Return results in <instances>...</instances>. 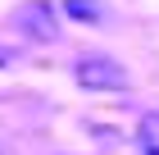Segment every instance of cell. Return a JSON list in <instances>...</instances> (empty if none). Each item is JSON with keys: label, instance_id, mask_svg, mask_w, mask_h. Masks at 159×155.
<instances>
[{"label": "cell", "instance_id": "cell-1", "mask_svg": "<svg viewBox=\"0 0 159 155\" xmlns=\"http://www.w3.org/2000/svg\"><path fill=\"white\" fill-rule=\"evenodd\" d=\"M73 73H77V82L91 87V91H118V87H127V69L118 60H109V55H82Z\"/></svg>", "mask_w": 159, "mask_h": 155}, {"label": "cell", "instance_id": "cell-2", "mask_svg": "<svg viewBox=\"0 0 159 155\" xmlns=\"http://www.w3.org/2000/svg\"><path fill=\"white\" fill-rule=\"evenodd\" d=\"M14 23H23V32L32 36V41H50V36H55V27H59V14L50 9V5H27Z\"/></svg>", "mask_w": 159, "mask_h": 155}, {"label": "cell", "instance_id": "cell-3", "mask_svg": "<svg viewBox=\"0 0 159 155\" xmlns=\"http://www.w3.org/2000/svg\"><path fill=\"white\" fill-rule=\"evenodd\" d=\"M136 146L141 155H159V114H146L136 123Z\"/></svg>", "mask_w": 159, "mask_h": 155}, {"label": "cell", "instance_id": "cell-4", "mask_svg": "<svg viewBox=\"0 0 159 155\" xmlns=\"http://www.w3.org/2000/svg\"><path fill=\"white\" fill-rule=\"evenodd\" d=\"M68 14H91V18H96L100 5H96V0H68Z\"/></svg>", "mask_w": 159, "mask_h": 155}]
</instances>
